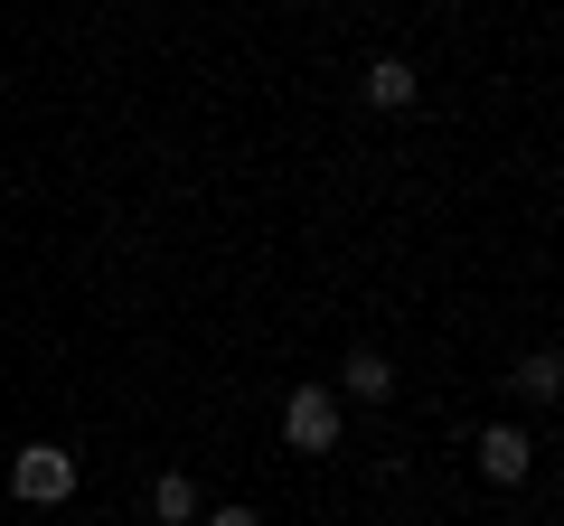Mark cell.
<instances>
[{
	"instance_id": "obj_1",
	"label": "cell",
	"mask_w": 564,
	"mask_h": 526,
	"mask_svg": "<svg viewBox=\"0 0 564 526\" xmlns=\"http://www.w3.org/2000/svg\"><path fill=\"white\" fill-rule=\"evenodd\" d=\"M10 489H20L29 507H57L66 489H76V451H57V442H29L20 461H10Z\"/></svg>"
},
{
	"instance_id": "obj_8",
	"label": "cell",
	"mask_w": 564,
	"mask_h": 526,
	"mask_svg": "<svg viewBox=\"0 0 564 526\" xmlns=\"http://www.w3.org/2000/svg\"><path fill=\"white\" fill-rule=\"evenodd\" d=\"M207 526H263L254 507H207Z\"/></svg>"
},
{
	"instance_id": "obj_2",
	"label": "cell",
	"mask_w": 564,
	"mask_h": 526,
	"mask_svg": "<svg viewBox=\"0 0 564 526\" xmlns=\"http://www.w3.org/2000/svg\"><path fill=\"white\" fill-rule=\"evenodd\" d=\"M282 442L292 451H329L339 442V395H329V385H302V395L282 405Z\"/></svg>"
},
{
	"instance_id": "obj_4",
	"label": "cell",
	"mask_w": 564,
	"mask_h": 526,
	"mask_svg": "<svg viewBox=\"0 0 564 526\" xmlns=\"http://www.w3.org/2000/svg\"><path fill=\"white\" fill-rule=\"evenodd\" d=\"M518 395H527V405H555V395H564L555 348H527V358H518Z\"/></svg>"
},
{
	"instance_id": "obj_3",
	"label": "cell",
	"mask_w": 564,
	"mask_h": 526,
	"mask_svg": "<svg viewBox=\"0 0 564 526\" xmlns=\"http://www.w3.org/2000/svg\"><path fill=\"white\" fill-rule=\"evenodd\" d=\"M480 470L489 480H527V470H536V442H527L518 424H489L480 432Z\"/></svg>"
},
{
	"instance_id": "obj_5",
	"label": "cell",
	"mask_w": 564,
	"mask_h": 526,
	"mask_svg": "<svg viewBox=\"0 0 564 526\" xmlns=\"http://www.w3.org/2000/svg\"><path fill=\"white\" fill-rule=\"evenodd\" d=\"M348 395H358V405H386V395H395V366H386L377 348H358V358H348Z\"/></svg>"
},
{
	"instance_id": "obj_7",
	"label": "cell",
	"mask_w": 564,
	"mask_h": 526,
	"mask_svg": "<svg viewBox=\"0 0 564 526\" xmlns=\"http://www.w3.org/2000/svg\"><path fill=\"white\" fill-rule=\"evenodd\" d=\"M151 517H161V526H188V517H198V489H188L180 470H170V480L151 489Z\"/></svg>"
},
{
	"instance_id": "obj_6",
	"label": "cell",
	"mask_w": 564,
	"mask_h": 526,
	"mask_svg": "<svg viewBox=\"0 0 564 526\" xmlns=\"http://www.w3.org/2000/svg\"><path fill=\"white\" fill-rule=\"evenodd\" d=\"M367 103H386V113L414 103V66H404V57H377V66H367Z\"/></svg>"
}]
</instances>
